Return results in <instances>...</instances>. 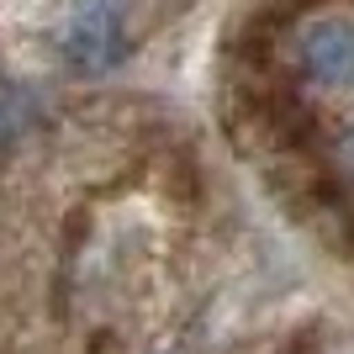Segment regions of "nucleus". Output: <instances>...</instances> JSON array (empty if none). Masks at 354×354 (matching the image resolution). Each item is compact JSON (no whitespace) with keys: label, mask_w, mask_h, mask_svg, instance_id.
Wrapping results in <instances>:
<instances>
[{"label":"nucleus","mask_w":354,"mask_h":354,"mask_svg":"<svg viewBox=\"0 0 354 354\" xmlns=\"http://www.w3.org/2000/svg\"><path fill=\"white\" fill-rule=\"evenodd\" d=\"M296 64L312 85L323 90H354V21L323 16L296 37Z\"/></svg>","instance_id":"1"},{"label":"nucleus","mask_w":354,"mask_h":354,"mask_svg":"<svg viewBox=\"0 0 354 354\" xmlns=\"http://www.w3.org/2000/svg\"><path fill=\"white\" fill-rule=\"evenodd\" d=\"M64 53H69L74 69H85V74L111 69V64L127 53V37H122V16H117V6H106V0H90V6H80V16H74L69 32H64Z\"/></svg>","instance_id":"2"}]
</instances>
